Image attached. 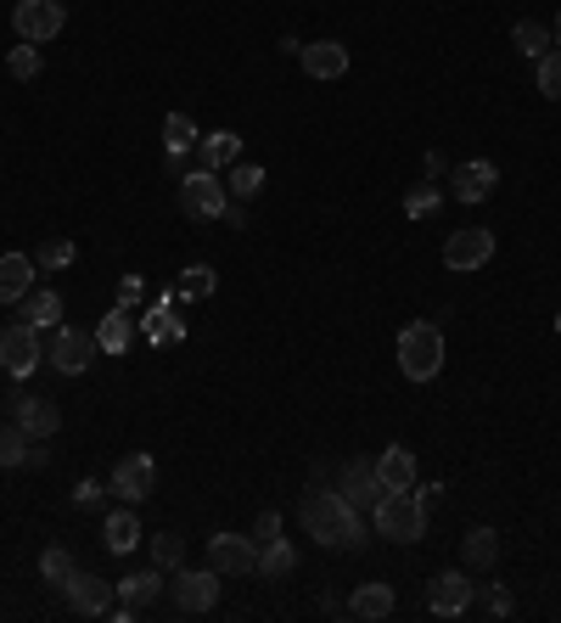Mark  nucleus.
Returning <instances> with one entry per match:
<instances>
[{
  "mask_svg": "<svg viewBox=\"0 0 561 623\" xmlns=\"http://www.w3.org/2000/svg\"><path fill=\"white\" fill-rule=\"evenodd\" d=\"M264 180H270L264 163H242V158H237V163H230V180H225V185L237 191V203H248V197H259V191H264Z\"/></svg>",
  "mask_w": 561,
  "mask_h": 623,
  "instance_id": "obj_33",
  "label": "nucleus"
},
{
  "mask_svg": "<svg viewBox=\"0 0 561 623\" xmlns=\"http://www.w3.org/2000/svg\"><path fill=\"white\" fill-rule=\"evenodd\" d=\"M62 596H68V607L79 618H113V607H118V585L96 579V573H73Z\"/></svg>",
  "mask_w": 561,
  "mask_h": 623,
  "instance_id": "obj_13",
  "label": "nucleus"
},
{
  "mask_svg": "<svg viewBox=\"0 0 561 623\" xmlns=\"http://www.w3.org/2000/svg\"><path fill=\"white\" fill-rule=\"evenodd\" d=\"M472 601H478V585L466 579L460 567H444L438 579H433V590H427L433 618H466V612H472Z\"/></svg>",
  "mask_w": 561,
  "mask_h": 623,
  "instance_id": "obj_9",
  "label": "nucleus"
},
{
  "mask_svg": "<svg viewBox=\"0 0 561 623\" xmlns=\"http://www.w3.org/2000/svg\"><path fill=\"white\" fill-rule=\"evenodd\" d=\"M483 612L489 618H511V612H517V601H511L505 585H483Z\"/></svg>",
  "mask_w": 561,
  "mask_h": 623,
  "instance_id": "obj_40",
  "label": "nucleus"
},
{
  "mask_svg": "<svg viewBox=\"0 0 561 623\" xmlns=\"http://www.w3.org/2000/svg\"><path fill=\"white\" fill-rule=\"evenodd\" d=\"M7 68H12V79H39V45L18 39L12 52H7Z\"/></svg>",
  "mask_w": 561,
  "mask_h": 623,
  "instance_id": "obj_36",
  "label": "nucleus"
},
{
  "mask_svg": "<svg viewBox=\"0 0 561 623\" xmlns=\"http://www.w3.org/2000/svg\"><path fill=\"white\" fill-rule=\"evenodd\" d=\"M460 556H466V567L489 573V567L500 562V534H494V529H472V534L460 540Z\"/></svg>",
  "mask_w": 561,
  "mask_h": 623,
  "instance_id": "obj_27",
  "label": "nucleus"
},
{
  "mask_svg": "<svg viewBox=\"0 0 561 623\" xmlns=\"http://www.w3.org/2000/svg\"><path fill=\"white\" fill-rule=\"evenodd\" d=\"M152 489H158V461L147 450L118 455V466L107 477V495H118L124 506H140V500H152Z\"/></svg>",
  "mask_w": 561,
  "mask_h": 623,
  "instance_id": "obj_7",
  "label": "nucleus"
},
{
  "mask_svg": "<svg viewBox=\"0 0 561 623\" xmlns=\"http://www.w3.org/2000/svg\"><path fill=\"white\" fill-rule=\"evenodd\" d=\"M68 29V7L62 0H18L12 7V34L28 39V45H45Z\"/></svg>",
  "mask_w": 561,
  "mask_h": 623,
  "instance_id": "obj_6",
  "label": "nucleus"
},
{
  "mask_svg": "<svg viewBox=\"0 0 561 623\" xmlns=\"http://www.w3.org/2000/svg\"><path fill=\"white\" fill-rule=\"evenodd\" d=\"M511 45H517V52H523V57H534V63H539L545 52H556V34H550L545 23H534V18H523L517 29H511Z\"/></svg>",
  "mask_w": 561,
  "mask_h": 623,
  "instance_id": "obj_30",
  "label": "nucleus"
},
{
  "mask_svg": "<svg viewBox=\"0 0 561 623\" xmlns=\"http://www.w3.org/2000/svg\"><path fill=\"white\" fill-rule=\"evenodd\" d=\"M320 612H325V618H343V612H348V607H343V601H337V596H320Z\"/></svg>",
  "mask_w": 561,
  "mask_h": 623,
  "instance_id": "obj_45",
  "label": "nucleus"
},
{
  "mask_svg": "<svg viewBox=\"0 0 561 623\" xmlns=\"http://www.w3.org/2000/svg\"><path fill=\"white\" fill-rule=\"evenodd\" d=\"M370 522H377V534L393 540V545H415L427 540V506L415 500V489H399V495H382L370 506Z\"/></svg>",
  "mask_w": 561,
  "mask_h": 623,
  "instance_id": "obj_2",
  "label": "nucleus"
},
{
  "mask_svg": "<svg viewBox=\"0 0 561 623\" xmlns=\"http://www.w3.org/2000/svg\"><path fill=\"white\" fill-rule=\"evenodd\" d=\"M73 506H79V511H96V506H102V484H96V477H84V484L73 489Z\"/></svg>",
  "mask_w": 561,
  "mask_h": 623,
  "instance_id": "obj_42",
  "label": "nucleus"
},
{
  "mask_svg": "<svg viewBox=\"0 0 561 623\" xmlns=\"http://www.w3.org/2000/svg\"><path fill=\"white\" fill-rule=\"evenodd\" d=\"M34 264H39V270H62V264H73V242H68V236H51V242H39Z\"/></svg>",
  "mask_w": 561,
  "mask_h": 623,
  "instance_id": "obj_38",
  "label": "nucleus"
},
{
  "mask_svg": "<svg viewBox=\"0 0 561 623\" xmlns=\"http://www.w3.org/2000/svg\"><path fill=\"white\" fill-rule=\"evenodd\" d=\"M337 495L354 506V511H370L388 489H382V477H377V461H348L343 472H337Z\"/></svg>",
  "mask_w": 561,
  "mask_h": 623,
  "instance_id": "obj_16",
  "label": "nucleus"
},
{
  "mask_svg": "<svg viewBox=\"0 0 561 623\" xmlns=\"http://www.w3.org/2000/svg\"><path fill=\"white\" fill-rule=\"evenodd\" d=\"M135 343V309H113V315H102V326H96V349L102 354H124Z\"/></svg>",
  "mask_w": 561,
  "mask_h": 623,
  "instance_id": "obj_23",
  "label": "nucleus"
},
{
  "mask_svg": "<svg viewBox=\"0 0 561 623\" xmlns=\"http://www.w3.org/2000/svg\"><path fill=\"white\" fill-rule=\"evenodd\" d=\"M34 275L39 264L28 253H0V304H23L34 293Z\"/></svg>",
  "mask_w": 561,
  "mask_h": 623,
  "instance_id": "obj_19",
  "label": "nucleus"
},
{
  "mask_svg": "<svg viewBox=\"0 0 561 623\" xmlns=\"http://www.w3.org/2000/svg\"><path fill=\"white\" fill-rule=\"evenodd\" d=\"M57 315H62V298H57V293H28V298H23V320H28L34 331H57V326H62Z\"/></svg>",
  "mask_w": 561,
  "mask_h": 623,
  "instance_id": "obj_31",
  "label": "nucleus"
},
{
  "mask_svg": "<svg viewBox=\"0 0 561 623\" xmlns=\"http://www.w3.org/2000/svg\"><path fill=\"white\" fill-rule=\"evenodd\" d=\"M298 517H304V529H309V540H320V545H337V551H359L365 545V517L337 495V489H309L304 500H298Z\"/></svg>",
  "mask_w": 561,
  "mask_h": 623,
  "instance_id": "obj_1",
  "label": "nucleus"
},
{
  "mask_svg": "<svg viewBox=\"0 0 561 623\" xmlns=\"http://www.w3.org/2000/svg\"><path fill=\"white\" fill-rule=\"evenodd\" d=\"M197 140H203V129L185 118V113H169V118H163V152H169V158H185Z\"/></svg>",
  "mask_w": 561,
  "mask_h": 623,
  "instance_id": "obj_29",
  "label": "nucleus"
},
{
  "mask_svg": "<svg viewBox=\"0 0 561 623\" xmlns=\"http://www.w3.org/2000/svg\"><path fill=\"white\" fill-rule=\"evenodd\" d=\"M415 500H421V506H438V500H444V489H438V484H421V495H415Z\"/></svg>",
  "mask_w": 561,
  "mask_h": 623,
  "instance_id": "obj_44",
  "label": "nucleus"
},
{
  "mask_svg": "<svg viewBox=\"0 0 561 623\" xmlns=\"http://www.w3.org/2000/svg\"><path fill=\"white\" fill-rule=\"evenodd\" d=\"M377 477H382V489H388V495L415 489V455H410L404 444H388V450L377 455Z\"/></svg>",
  "mask_w": 561,
  "mask_h": 623,
  "instance_id": "obj_21",
  "label": "nucleus"
},
{
  "mask_svg": "<svg viewBox=\"0 0 561 623\" xmlns=\"http://www.w3.org/2000/svg\"><path fill=\"white\" fill-rule=\"evenodd\" d=\"M118 304H124V309H135V304H140V281H135V275H124V281H118Z\"/></svg>",
  "mask_w": 561,
  "mask_h": 623,
  "instance_id": "obj_43",
  "label": "nucleus"
},
{
  "mask_svg": "<svg viewBox=\"0 0 561 623\" xmlns=\"http://www.w3.org/2000/svg\"><path fill=\"white\" fill-rule=\"evenodd\" d=\"M39 360H45V349H39V331H34L28 320H18V326L0 331V365H7L12 376H28Z\"/></svg>",
  "mask_w": 561,
  "mask_h": 623,
  "instance_id": "obj_15",
  "label": "nucleus"
},
{
  "mask_svg": "<svg viewBox=\"0 0 561 623\" xmlns=\"http://www.w3.org/2000/svg\"><path fill=\"white\" fill-rule=\"evenodd\" d=\"M534 68H539V90L550 95V102H561V45H556V52H545Z\"/></svg>",
  "mask_w": 561,
  "mask_h": 623,
  "instance_id": "obj_39",
  "label": "nucleus"
},
{
  "mask_svg": "<svg viewBox=\"0 0 561 623\" xmlns=\"http://www.w3.org/2000/svg\"><path fill=\"white\" fill-rule=\"evenodd\" d=\"M556 331H561V315H556Z\"/></svg>",
  "mask_w": 561,
  "mask_h": 623,
  "instance_id": "obj_47",
  "label": "nucleus"
},
{
  "mask_svg": "<svg viewBox=\"0 0 561 623\" xmlns=\"http://www.w3.org/2000/svg\"><path fill=\"white\" fill-rule=\"evenodd\" d=\"M39 573H45V585H57V590H68V579H73L79 567H73V556H68L62 545H51V551L39 556Z\"/></svg>",
  "mask_w": 561,
  "mask_h": 623,
  "instance_id": "obj_35",
  "label": "nucleus"
},
{
  "mask_svg": "<svg viewBox=\"0 0 561 623\" xmlns=\"http://www.w3.org/2000/svg\"><path fill=\"white\" fill-rule=\"evenodd\" d=\"M494 185H500V169L489 163V158H472V163H460L455 174H449V191L460 203H483V197H494Z\"/></svg>",
  "mask_w": 561,
  "mask_h": 623,
  "instance_id": "obj_18",
  "label": "nucleus"
},
{
  "mask_svg": "<svg viewBox=\"0 0 561 623\" xmlns=\"http://www.w3.org/2000/svg\"><path fill=\"white\" fill-rule=\"evenodd\" d=\"M102 540H107V551H113V556H129V551L140 545V517H135V506H124V511H107V517H102Z\"/></svg>",
  "mask_w": 561,
  "mask_h": 623,
  "instance_id": "obj_22",
  "label": "nucleus"
},
{
  "mask_svg": "<svg viewBox=\"0 0 561 623\" xmlns=\"http://www.w3.org/2000/svg\"><path fill=\"white\" fill-rule=\"evenodd\" d=\"M208 567L219 573V579L259 573V540H253V534H214V540H208Z\"/></svg>",
  "mask_w": 561,
  "mask_h": 623,
  "instance_id": "obj_8",
  "label": "nucleus"
},
{
  "mask_svg": "<svg viewBox=\"0 0 561 623\" xmlns=\"http://www.w3.org/2000/svg\"><path fill=\"white\" fill-rule=\"evenodd\" d=\"M253 540H259V545L280 540V511H259V522H253Z\"/></svg>",
  "mask_w": 561,
  "mask_h": 623,
  "instance_id": "obj_41",
  "label": "nucleus"
},
{
  "mask_svg": "<svg viewBox=\"0 0 561 623\" xmlns=\"http://www.w3.org/2000/svg\"><path fill=\"white\" fill-rule=\"evenodd\" d=\"M152 562H158L163 573L185 567V540H180V534H152Z\"/></svg>",
  "mask_w": 561,
  "mask_h": 623,
  "instance_id": "obj_37",
  "label": "nucleus"
},
{
  "mask_svg": "<svg viewBox=\"0 0 561 623\" xmlns=\"http://www.w3.org/2000/svg\"><path fill=\"white\" fill-rule=\"evenodd\" d=\"M393 585H382V579H365L359 590H354V601H348V618H365V623H377V618H393Z\"/></svg>",
  "mask_w": 561,
  "mask_h": 623,
  "instance_id": "obj_20",
  "label": "nucleus"
},
{
  "mask_svg": "<svg viewBox=\"0 0 561 623\" xmlns=\"http://www.w3.org/2000/svg\"><path fill=\"white\" fill-rule=\"evenodd\" d=\"M180 208L197 214V219H225V208H230V185H225L214 169L180 174Z\"/></svg>",
  "mask_w": 561,
  "mask_h": 623,
  "instance_id": "obj_5",
  "label": "nucleus"
},
{
  "mask_svg": "<svg viewBox=\"0 0 561 623\" xmlns=\"http://www.w3.org/2000/svg\"><path fill=\"white\" fill-rule=\"evenodd\" d=\"M197 152H203V169H230V163H237L242 158V135L237 129H214V135H203L197 140Z\"/></svg>",
  "mask_w": 561,
  "mask_h": 623,
  "instance_id": "obj_24",
  "label": "nucleus"
},
{
  "mask_svg": "<svg viewBox=\"0 0 561 623\" xmlns=\"http://www.w3.org/2000/svg\"><path fill=\"white\" fill-rule=\"evenodd\" d=\"M214 293H219V275H214L208 264L180 270V281H174V298H185V304H203V298H214Z\"/></svg>",
  "mask_w": 561,
  "mask_h": 623,
  "instance_id": "obj_28",
  "label": "nucleus"
},
{
  "mask_svg": "<svg viewBox=\"0 0 561 623\" xmlns=\"http://www.w3.org/2000/svg\"><path fill=\"white\" fill-rule=\"evenodd\" d=\"M293 567H298V551H293V540H270V545H259V579L280 585Z\"/></svg>",
  "mask_w": 561,
  "mask_h": 623,
  "instance_id": "obj_26",
  "label": "nucleus"
},
{
  "mask_svg": "<svg viewBox=\"0 0 561 623\" xmlns=\"http://www.w3.org/2000/svg\"><path fill=\"white\" fill-rule=\"evenodd\" d=\"M7 416L28 439H57V427H62V410L51 399H39V394H7Z\"/></svg>",
  "mask_w": 561,
  "mask_h": 623,
  "instance_id": "obj_11",
  "label": "nucleus"
},
{
  "mask_svg": "<svg viewBox=\"0 0 561 623\" xmlns=\"http://www.w3.org/2000/svg\"><path fill=\"white\" fill-rule=\"evenodd\" d=\"M28 433H23V427L18 421H0V466H23L28 461Z\"/></svg>",
  "mask_w": 561,
  "mask_h": 623,
  "instance_id": "obj_34",
  "label": "nucleus"
},
{
  "mask_svg": "<svg viewBox=\"0 0 561 623\" xmlns=\"http://www.w3.org/2000/svg\"><path fill=\"white\" fill-rule=\"evenodd\" d=\"M45 360H51L62 376H79L90 360H96V331H79V326H57L51 331V349H45Z\"/></svg>",
  "mask_w": 561,
  "mask_h": 623,
  "instance_id": "obj_10",
  "label": "nucleus"
},
{
  "mask_svg": "<svg viewBox=\"0 0 561 623\" xmlns=\"http://www.w3.org/2000/svg\"><path fill=\"white\" fill-rule=\"evenodd\" d=\"M169 596L185 618H197V612H214L219 607V573L214 567H174L169 573Z\"/></svg>",
  "mask_w": 561,
  "mask_h": 623,
  "instance_id": "obj_4",
  "label": "nucleus"
},
{
  "mask_svg": "<svg viewBox=\"0 0 561 623\" xmlns=\"http://www.w3.org/2000/svg\"><path fill=\"white\" fill-rule=\"evenodd\" d=\"M556 45H561V18H556Z\"/></svg>",
  "mask_w": 561,
  "mask_h": 623,
  "instance_id": "obj_46",
  "label": "nucleus"
},
{
  "mask_svg": "<svg viewBox=\"0 0 561 623\" xmlns=\"http://www.w3.org/2000/svg\"><path fill=\"white\" fill-rule=\"evenodd\" d=\"M185 338V320L174 315V293H163L158 304H152V315H147V343H180Z\"/></svg>",
  "mask_w": 561,
  "mask_h": 623,
  "instance_id": "obj_25",
  "label": "nucleus"
},
{
  "mask_svg": "<svg viewBox=\"0 0 561 623\" xmlns=\"http://www.w3.org/2000/svg\"><path fill=\"white\" fill-rule=\"evenodd\" d=\"M163 590H169V585H163V567L129 573V579H118V607H113V618H118V623H135V618L147 612Z\"/></svg>",
  "mask_w": 561,
  "mask_h": 623,
  "instance_id": "obj_12",
  "label": "nucleus"
},
{
  "mask_svg": "<svg viewBox=\"0 0 561 623\" xmlns=\"http://www.w3.org/2000/svg\"><path fill=\"white\" fill-rule=\"evenodd\" d=\"M494 259V230H483V225H466V230H455L449 242H444V264L449 270H483Z\"/></svg>",
  "mask_w": 561,
  "mask_h": 623,
  "instance_id": "obj_14",
  "label": "nucleus"
},
{
  "mask_svg": "<svg viewBox=\"0 0 561 623\" xmlns=\"http://www.w3.org/2000/svg\"><path fill=\"white\" fill-rule=\"evenodd\" d=\"M399 371L410 382H433L444 371V331L433 320H410L399 331Z\"/></svg>",
  "mask_w": 561,
  "mask_h": 623,
  "instance_id": "obj_3",
  "label": "nucleus"
},
{
  "mask_svg": "<svg viewBox=\"0 0 561 623\" xmlns=\"http://www.w3.org/2000/svg\"><path fill=\"white\" fill-rule=\"evenodd\" d=\"M438 208H444V191H438L433 180H415V185L404 191V214H410V219H433Z\"/></svg>",
  "mask_w": 561,
  "mask_h": 623,
  "instance_id": "obj_32",
  "label": "nucleus"
},
{
  "mask_svg": "<svg viewBox=\"0 0 561 623\" xmlns=\"http://www.w3.org/2000/svg\"><path fill=\"white\" fill-rule=\"evenodd\" d=\"M298 63H304L309 79H343L348 73V45L343 39H309L298 52Z\"/></svg>",
  "mask_w": 561,
  "mask_h": 623,
  "instance_id": "obj_17",
  "label": "nucleus"
}]
</instances>
